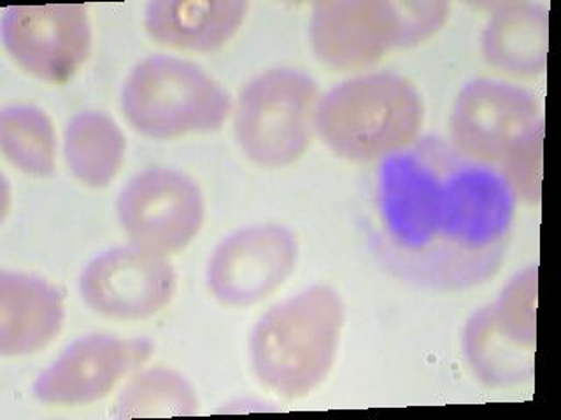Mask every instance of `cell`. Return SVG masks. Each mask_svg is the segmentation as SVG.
<instances>
[{
	"label": "cell",
	"instance_id": "6da1fadb",
	"mask_svg": "<svg viewBox=\"0 0 561 420\" xmlns=\"http://www.w3.org/2000/svg\"><path fill=\"white\" fill-rule=\"evenodd\" d=\"M516 206L496 166L438 137L417 139L377 172L374 244L400 279L465 291L499 273Z\"/></svg>",
	"mask_w": 561,
	"mask_h": 420
},
{
	"label": "cell",
	"instance_id": "7a4b0ae2",
	"mask_svg": "<svg viewBox=\"0 0 561 420\" xmlns=\"http://www.w3.org/2000/svg\"><path fill=\"white\" fill-rule=\"evenodd\" d=\"M346 320L341 294L330 285L304 289L271 306L250 338L253 372L286 399L304 398L332 372Z\"/></svg>",
	"mask_w": 561,
	"mask_h": 420
},
{
	"label": "cell",
	"instance_id": "3957f363",
	"mask_svg": "<svg viewBox=\"0 0 561 420\" xmlns=\"http://www.w3.org/2000/svg\"><path fill=\"white\" fill-rule=\"evenodd\" d=\"M425 105L416 86L393 72L358 75L324 93L316 133L350 162L385 160L420 136Z\"/></svg>",
	"mask_w": 561,
	"mask_h": 420
},
{
	"label": "cell",
	"instance_id": "277c9868",
	"mask_svg": "<svg viewBox=\"0 0 561 420\" xmlns=\"http://www.w3.org/2000/svg\"><path fill=\"white\" fill-rule=\"evenodd\" d=\"M122 110L140 136L171 140L218 131L232 113V98L197 63L153 55L128 74Z\"/></svg>",
	"mask_w": 561,
	"mask_h": 420
},
{
	"label": "cell",
	"instance_id": "5b68a950",
	"mask_svg": "<svg viewBox=\"0 0 561 420\" xmlns=\"http://www.w3.org/2000/svg\"><path fill=\"white\" fill-rule=\"evenodd\" d=\"M320 90L297 69H271L242 90L233 116L237 144L248 160L265 168L298 162L311 148Z\"/></svg>",
	"mask_w": 561,
	"mask_h": 420
},
{
	"label": "cell",
	"instance_id": "8992f818",
	"mask_svg": "<svg viewBox=\"0 0 561 420\" xmlns=\"http://www.w3.org/2000/svg\"><path fill=\"white\" fill-rule=\"evenodd\" d=\"M116 210L131 244L162 256L186 249L206 219L198 184L165 166L137 174L119 192Z\"/></svg>",
	"mask_w": 561,
	"mask_h": 420
},
{
	"label": "cell",
	"instance_id": "52a82bcc",
	"mask_svg": "<svg viewBox=\"0 0 561 420\" xmlns=\"http://www.w3.org/2000/svg\"><path fill=\"white\" fill-rule=\"evenodd\" d=\"M540 122L534 93L505 81L473 79L456 95L451 144L470 160L499 168Z\"/></svg>",
	"mask_w": 561,
	"mask_h": 420
},
{
	"label": "cell",
	"instance_id": "ba28073f",
	"mask_svg": "<svg viewBox=\"0 0 561 420\" xmlns=\"http://www.w3.org/2000/svg\"><path fill=\"white\" fill-rule=\"evenodd\" d=\"M297 236L288 228H241L219 242L210 256L207 288L221 305H256L285 284L297 267Z\"/></svg>",
	"mask_w": 561,
	"mask_h": 420
},
{
	"label": "cell",
	"instance_id": "9c48e42d",
	"mask_svg": "<svg viewBox=\"0 0 561 420\" xmlns=\"http://www.w3.org/2000/svg\"><path fill=\"white\" fill-rule=\"evenodd\" d=\"M0 32L16 66L46 83L69 81L92 49V26L81 4L13 5Z\"/></svg>",
	"mask_w": 561,
	"mask_h": 420
},
{
	"label": "cell",
	"instance_id": "30bf717a",
	"mask_svg": "<svg viewBox=\"0 0 561 420\" xmlns=\"http://www.w3.org/2000/svg\"><path fill=\"white\" fill-rule=\"evenodd\" d=\"M178 276L162 254L122 245L88 262L79 294L90 311L110 319L140 320L163 311L174 298Z\"/></svg>",
	"mask_w": 561,
	"mask_h": 420
},
{
	"label": "cell",
	"instance_id": "8fae6325",
	"mask_svg": "<svg viewBox=\"0 0 561 420\" xmlns=\"http://www.w3.org/2000/svg\"><path fill=\"white\" fill-rule=\"evenodd\" d=\"M312 49L324 66L356 70L374 66L391 49L403 48L399 2L329 0L312 9Z\"/></svg>",
	"mask_w": 561,
	"mask_h": 420
},
{
	"label": "cell",
	"instance_id": "7c38bea8",
	"mask_svg": "<svg viewBox=\"0 0 561 420\" xmlns=\"http://www.w3.org/2000/svg\"><path fill=\"white\" fill-rule=\"evenodd\" d=\"M153 352L145 338L88 335L67 347L34 384V396L48 405H90L105 398L122 378Z\"/></svg>",
	"mask_w": 561,
	"mask_h": 420
},
{
	"label": "cell",
	"instance_id": "4fadbf2b",
	"mask_svg": "<svg viewBox=\"0 0 561 420\" xmlns=\"http://www.w3.org/2000/svg\"><path fill=\"white\" fill-rule=\"evenodd\" d=\"M66 319L64 298L37 277L0 271V354H35L58 337Z\"/></svg>",
	"mask_w": 561,
	"mask_h": 420
},
{
	"label": "cell",
	"instance_id": "5bb4252c",
	"mask_svg": "<svg viewBox=\"0 0 561 420\" xmlns=\"http://www.w3.org/2000/svg\"><path fill=\"white\" fill-rule=\"evenodd\" d=\"M248 9L245 0H154L146 8L145 28L167 48L210 52L236 37Z\"/></svg>",
	"mask_w": 561,
	"mask_h": 420
},
{
	"label": "cell",
	"instance_id": "9a60e30c",
	"mask_svg": "<svg viewBox=\"0 0 561 420\" xmlns=\"http://www.w3.org/2000/svg\"><path fill=\"white\" fill-rule=\"evenodd\" d=\"M482 57L511 78L542 75L549 58V9L539 2H505L481 35Z\"/></svg>",
	"mask_w": 561,
	"mask_h": 420
},
{
	"label": "cell",
	"instance_id": "2e32d148",
	"mask_svg": "<svg viewBox=\"0 0 561 420\" xmlns=\"http://www.w3.org/2000/svg\"><path fill=\"white\" fill-rule=\"evenodd\" d=\"M463 352L473 375L493 389L534 378L535 350L519 346L499 328L491 305L473 312L465 324Z\"/></svg>",
	"mask_w": 561,
	"mask_h": 420
},
{
	"label": "cell",
	"instance_id": "e0dca14e",
	"mask_svg": "<svg viewBox=\"0 0 561 420\" xmlns=\"http://www.w3.org/2000/svg\"><path fill=\"white\" fill-rule=\"evenodd\" d=\"M127 153V140L118 122L107 114H78L64 136V154L70 174L88 188H105L118 175Z\"/></svg>",
	"mask_w": 561,
	"mask_h": 420
},
{
	"label": "cell",
	"instance_id": "ac0fdd59",
	"mask_svg": "<svg viewBox=\"0 0 561 420\" xmlns=\"http://www.w3.org/2000/svg\"><path fill=\"white\" fill-rule=\"evenodd\" d=\"M0 149L23 174L48 177L55 168L57 136L51 119L32 105H11L0 113Z\"/></svg>",
	"mask_w": 561,
	"mask_h": 420
},
{
	"label": "cell",
	"instance_id": "d6986e66",
	"mask_svg": "<svg viewBox=\"0 0 561 420\" xmlns=\"http://www.w3.org/2000/svg\"><path fill=\"white\" fill-rule=\"evenodd\" d=\"M198 411V398L181 373L153 368L131 378L118 399V419L190 417Z\"/></svg>",
	"mask_w": 561,
	"mask_h": 420
},
{
	"label": "cell",
	"instance_id": "ffe728a7",
	"mask_svg": "<svg viewBox=\"0 0 561 420\" xmlns=\"http://www.w3.org/2000/svg\"><path fill=\"white\" fill-rule=\"evenodd\" d=\"M537 298H539V268H523L511 277L491 305L499 328L511 340L535 350L537 343Z\"/></svg>",
	"mask_w": 561,
	"mask_h": 420
},
{
	"label": "cell",
	"instance_id": "44dd1931",
	"mask_svg": "<svg viewBox=\"0 0 561 420\" xmlns=\"http://www.w3.org/2000/svg\"><path fill=\"white\" fill-rule=\"evenodd\" d=\"M543 122L514 148L513 153L505 158L499 171L504 175L508 186L516 195L517 201H525L528 206H537L542 189V160H543Z\"/></svg>",
	"mask_w": 561,
	"mask_h": 420
},
{
	"label": "cell",
	"instance_id": "7402d4cb",
	"mask_svg": "<svg viewBox=\"0 0 561 420\" xmlns=\"http://www.w3.org/2000/svg\"><path fill=\"white\" fill-rule=\"evenodd\" d=\"M403 20V48L425 43L444 25L451 5L444 0H408L399 2Z\"/></svg>",
	"mask_w": 561,
	"mask_h": 420
}]
</instances>
